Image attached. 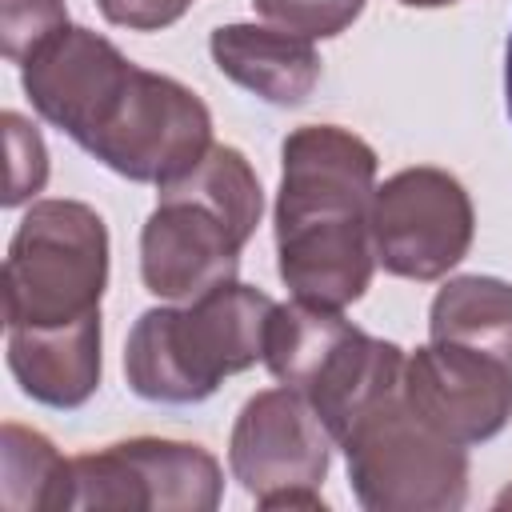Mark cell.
I'll list each match as a JSON object with an SVG mask.
<instances>
[{
  "mask_svg": "<svg viewBox=\"0 0 512 512\" xmlns=\"http://www.w3.org/2000/svg\"><path fill=\"white\" fill-rule=\"evenodd\" d=\"M24 92L104 168L156 188L188 172L212 144V116L192 88L132 64L88 28L56 32L24 64Z\"/></svg>",
  "mask_w": 512,
  "mask_h": 512,
  "instance_id": "cell-1",
  "label": "cell"
},
{
  "mask_svg": "<svg viewBox=\"0 0 512 512\" xmlns=\"http://www.w3.org/2000/svg\"><path fill=\"white\" fill-rule=\"evenodd\" d=\"M276 196L280 280L296 300L344 308L364 296L376 264V152L348 128L304 124L284 148Z\"/></svg>",
  "mask_w": 512,
  "mask_h": 512,
  "instance_id": "cell-2",
  "label": "cell"
},
{
  "mask_svg": "<svg viewBox=\"0 0 512 512\" xmlns=\"http://www.w3.org/2000/svg\"><path fill=\"white\" fill-rule=\"evenodd\" d=\"M276 300L248 284H220L180 308H148L128 332V388L160 404H196L224 376L264 360Z\"/></svg>",
  "mask_w": 512,
  "mask_h": 512,
  "instance_id": "cell-3",
  "label": "cell"
},
{
  "mask_svg": "<svg viewBox=\"0 0 512 512\" xmlns=\"http://www.w3.org/2000/svg\"><path fill=\"white\" fill-rule=\"evenodd\" d=\"M108 228L80 200H40L20 220L4 260V324L60 328L100 316Z\"/></svg>",
  "mask_w": 512,
  "mask_h": 512,
  "instance_id": "cell-4",
  "label": "cell"
},
{
  "mask_svg": "<svg viewBox=\"0 0 512 512\" xmlns=\"http://www.w3.org/2000/svg\"><path fill=\"white\" fill-rule=\"evenodd\" d=\"M348 456V480L372 512H420L460 508L468 492L464 444L432 428L400 392L368 408L340 440Z\"/></svg>",
  "mask_w": 512,
  "mask_h": 512,
  "instance_id": "cell-5",
  "label": "cell"
},
{
  "mask_svg": "<svg viewBox=\"0 0 512 512\" xmlns=\"http://www.w3.org/2000/svg\"><path fill=\"white\" fill-rule=\"evenodd\" d=\"M332 432L300 388L256 392L232 428V476L260 508H324L320 480L328 476Z\"/></svg>",
  "mask_w": 512,
  "mask_h": 512,
  "instance_id": "cell-6",
  "label": "cell"
},
{
  "mask_svg": "<svg viewBox=\"0 0 512 512\" xmlns=\"http://www.w3.org/2000/svg\"><path fill=\"white\" fill-rule=\"evenodd\" d=\"M220 464L188 440L136 436L72 456L68 508L208 512L220 504Z\"/></svg>",
  "mask_w": 512,
  "mask_h": 512,
  "instance_id": "cell-7",
  "label": "cell"
},
{
  "mask_svg": "<svg viewBox=\"0 0 512 512\" xmlns=\"http://www.w3.org/2000/svg\"><path fill=\"white\" fill-rule=\"evenodd\" d=\"M248 228L188 180L160 184V204L140 232V276L160 300L188 304L236 280Z\"/></svg>",
  "mask_w": 512,
  "mask_h": 512,
  "instance_id": "cell-8",
  "label": "cell"
},
{
  "mask_svg": "<svg viewBox=\"0 0 512 512\" xmlns=\"http://www.w3.org/2000/svg\"><path fill=\"white\" fill-rule=\"evenodd\" d=\"M472 244V200L440 168H404L372 196V248L384 272L440 280Z\"/></svg>",
  "mask_w": 512,
  "mask_h": 512,
  "instance_id": "cell-9",
  "label": "cell"
},
{
  "mask_svg": "<svg viewBox=\"0 0 512 512\" xmlns=\"http://www.w3.org/2000/svg\"><path fill=\"white\" fill-rule=\"evenodd\" d=\"M408 404L456 444H480L496 436L512 416V364L432 340L404 360Z\"/></svg>",
  "mask_w": 512,
  "mask_h": 512,
  "instance_id": "cell-10",
  "label": "cell"
},
{
  "mask_svg": "<svg viewBox=\"0 0 512 512\" xmlns=\"http://www.w3.org/2000/svg\"><path fill=\"white\" fill-rule=\"evenodd\" d=\"M208 48L228 80L280 108L304 104L320 80V56L312 40L276 24H224L212 32Z\"/></svg>",
  "mask_w": 512,
  "mask_h": 512,
  "instance_id": "cell-11",
  "label": "cell"
},
{
  "mask_svg": "<svg viewBox=\"0 0 512 512\" xmlns=\"http://www.w3.org/2000/svg\"><path fill=\"white\" fill-rule=\"evenodd\" d=\"M8 368L40 404H84L100 384V316L60 328H8Z\"/></svg>",
  "mask_w": 512,
  "mask_h": 512,
  "instance_id": "cell-12",
  "label": "cell"
},
{
  "mask_svg": "<svg viewBox=\"0 0 512 512\" xmlns=\"http://www.w3.org/2000/svg\"><path fill=\"white\" fill-rule=\"evenodd\" d=\"M404 360L408 356L392 340H376L352 328V336L320 364V372L304 388L332 440H340L384 396L404 388Z\"/></svg>",
  "mask_w": 512,
  "mask_h": 512,
  "instance_id": "cell-13",
  "label": "cell"
},
{
  "mask_svg": "<svg viewBox=\"0 0 512 512\" xmlns=\"http://www.w3.org/2000/svg\"><path fill=\"white\" fill-rule=\"evenodd\" d=\"M432 340L464 344L512 364V284L496 276H456L448 280L428 316Z\"/></svg>",
  "mask_w": 512,
  "mask_h": 512,
  "instance_id": "cell-14",
  "label": "cell"
},
{
  "mask_svg": "<svg viewBox=\"0 0 512 512\" xmlns=\"http://www.w3.org/2000/svg\"><path fill=\"white\" fill-rule=\"evenodd\" d=\"M352 336V324L340 316V308H320L308 300L276 304L264 336V364L268 372L288 388H308V380L320 372V364Z\"/></svg>",
  "mask_w": 512,
  "mask_h": 512,
  "instance_id": "cell-15",
  "label": "cell"
},
{
  "mask_svg": "<svg viewBox=\"0 0 512 512\" xmlns=\"http://www.w3.org/2000/svg\"><path fill=\"white\" fill-rule=\"evenodd\" d=\"M72 496V460L48 436L24 424L0 428V508L4 512H56Z\"/></svg>",
  "mask_w": 512,
  "mask_h": 512,
  "instance_id": "cell-16",
  "label": "cell"
},
{
  "mask_svg": "<svg viewBox=\"0 0 512 512\" xmlns=\"http://www.w3.org/2000/svg\"><path fill=\"white\" fill-rule=\"evenodd\" d=\"M64 28V0H0V52L12 64H28Z\"/></svg>",
  "mask_w": 512,
  "mask_h": 512,
  "instance_id": "cell-17",
  "label": "cell"
},
{
  "mask_svg": "<svg viewBox=\"0 0 512 512\" xmlns=\"http://www.w3.org/2000/svg\"><path fill=\"white\" fill-rule=\"evenodd\" d=\"M4 152H8V172H4V204L16 208L32 200L44 180H48V152L40 132L20 116L4 112Z\"/></svg>",
  "mask_w": 512,
  "mask_h": 512,
  "instance_id": "cell-18",
  "label": "cell"
},
{
  "mask_svg": "<svg viewBox=\"0 0 512 512\" xmlns=\"http://www.w3.org/2000/svg\"><path fill=\"white\" fill-rule=\"evenodd\" d=\"M252 4L268 24L308 40L340 36L364 8V0H252Z\"/></svg>",
  "mask_w": 512,
  "mask_h": 512,
  "instance_id": "cell-19",
  "label": "cell"
},
{
  "mask_svg": "<svg viewBox=\"0 0 512 512\" xmlns=\"http://www.w3.org/2000/svg\"><path fill=\"white\" fill-rule=\"evenodd\" d=\"M96 8L104 12V20H112L120 28L156 32V28L176 24L192 8V0H96Z\"/></svg>",
  "mask_w": 512,
  "mask_h": 512,
  "instance_id": "cell-20",
  "label": "cell"
},
{
  "mask_svg": "<svg viewBox=\"0 0 512 512\" xmlns=\"http://www.w3.org/2000/svg\"><path fill=\"white\" fill-rule=\"evenodd\" d=\"M504 104L512 116V36H508V52H504Z\"/></svg>",
  "mask_w": 512,
  "mask_h": 512,
  "instance_id": "cell-21",
  "label": "cell"
},
{
  "mask_svg": "<svg viewBox=\"0 0 512 512\" xmlns=\"http://www.w3.org/2000/svg\"><path fill=\"white\" fill-rule=\"evenodd\" d=\"M408 8H440V4H452V0H400Z\"/></svg>",
  "mask_w": 512,
  "mask_h": 512,
  "instance_id": "cell-22",
  "label": "cell"
},
{
  "mask_svg": "<svg viewBox=\"0 0 512 512\" xmlns=\"http://www.w3.org/2000/svg\"><path fill=\"white\" fill-rule=\"evenodd\" d=\"M496 504H500V508H504V504H512V488H504V492H500V500H496Z\"/></svg>",
  "mask_w": 512,
  "mask_h": 512,
  "instance_id": "cell-23",
  "label": "cell"
}]
</instances>
